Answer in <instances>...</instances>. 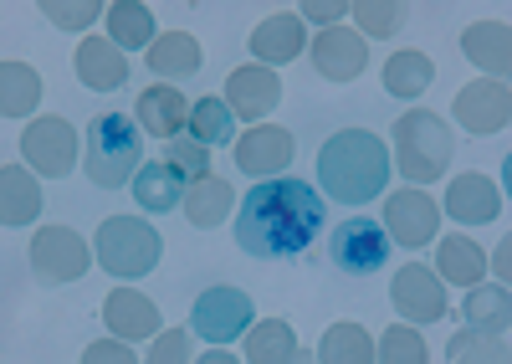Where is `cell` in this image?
Instances as JSON below:
<instances>
[{
	"label": "cell",
	"mask_w": 512,
	"mask_h": 364,
	"mask_svg": "<svg viewBox=\"0 0 512 364\" xmlns=\"http://www.w3.org/2000/svg\"><path fill=\"white\" fill-rule=\"evenodd\" d=\"M323 226V200L303 180H267L251 185L236 216V241L251 257H297L313 247V236Z\"/></svg>",
	"instance_id": "1"
},
{
	"label": "cell",
	"mask_w": 512,
	"mask_h": 364,
	"mask_svg": "<svg viewBox=\"0 0 512 364\" xmlns=\"http://www.w3.org/2000/svg\"><path fill=\"white\" fill-rule=\"evenodd\" d=\"M318 185L338 206H364L390 185V149L369 129H338L318 154Z\"/></svg>",
	"instance_id": "2"
},
{
	"label": "cell",
	"mask_w": 512,
	"mask_h": 364,
	"mask_svg": "<svg viewBox=\"0 0 512 364\" xmlns=\"http://www.w3.org/2000/svg\"><path fill=\"white\" fill-rule=\"evenodd\" d=\"M144 129H134L128 113H98L88 129V180L103 190H123L144 170Z\"/></svg>",
	"instance_id": "3"
},
{
	"label": "cell",
	"mask_w": 512,
	"mask_h": 364,
	"mask_svg": "<svg viewBox=\"0 0 512 364\" xmlns=\"http://www.w3.org/2000/svg\"><path fill=\"white\" fill-rule=\"evenodd\" d=\"M395 159H400V175L415 180V185H431L446 175L451 165V129H446V118L436 113H425V108H410L395 118Z\"/></svg>",
	"instance_id": "4"
},
{
	"label": "cell",
	"mask_w": 512,
	"mask_h": 364,
	"mask_svg": "<svg viewBox=\"0 0 512 364\" xmlns=\"http://www.w3.org/2000/svg\"><path fill=\"white\" fill-rule=\"evenodd\" d=\"M159 231L139 216H108L93 236V257L103 262V272L113 277H144L159 267Z\"/></svg>",
	"instance_id": "5"
},
{
	"label": "cell",
	"mask_w": 512,
	"mask_h": 364,
	"mask_svg": "<svg viewBox=\"0 0 512 364\" xmlns=\"http://www.w3.org/2000/svg\"><path fill=\"white\" fill-rule=\"evenodd\" d=\"M88 262H93V252L72 226H41L31 236V267L41 282H77L88 272Z\"/></svg>",
	"instance_id": "6"
},
{
	"label": "cell",
	"mask_w": 512,
	"mask_h": 364,
	"mask_svg": "<svg viewBox=\"0 0 512 364\" xmlns=\"http://www.w3.org/2000/svg\"><path fill=\"white\" fill-rule=\"evenodd\" d=\"M251 298L241 293V288H205L200 298H195V334L200 339H210V344H231V339H241L246 329H251Z\"/></svg>",
	"instance_id": "7"
},
{
	"label": "cell",
	"mask_w": 512,
	"mask_h": 364,
	"mask_svg": "<svg viewBox=\"0 0 512 364\" xmlns=\"http://www.w3.org/2000/svg\"><path fill=\"white\" fill-rule=\"evenodd\" d=\"M384 226H390V241L420 252L425 241H436V226H441V206L425 190H395L384 200Z\"/></svg>",
	"instance_id": "8"
},
{
	"label": "cell",
	"mask_w": 512,
	"mask_h": 364,
	"mask_svg": "<svg viewBox=\"0 0 512 364\" xmlns=\"http://www.w3.org/2000/svg\"><path fill=\"white\" fill-rule=\"evenodd\" d=\"M21 154H26L31 170L57 180L77 165V134H72L67 118H36V124H26V134H21Z\"/></svg>",
	"instance_id": "9"
},
{
	"label": "cell",
	"mask_w": 512,
	"mask_h": 364,
	"mask_svg": "<svg viewBox=\"0 0 512 364\" xmlns=\"http://www.w3.org/2000/svg\"><path fill=\"white\" fill-rule=\"evenodd\" d=\"M384 257H390V231H384L379 221L354 216V221L338 226V236H333V262L344 267V272L369 277V272L384 267Z\"/></svg>",
	"instance_id": "10"
},
{
	"label": "cell",
	"mask_w": 512,
	"mask_h": 364,
	"mask_svg": "<svg viewBox=\"0 0 512 364\" xmlns=\"http://www.w3.org/2000/svg\"><path fill=\"white\" fill-rule=\"evenodd\" d=\"M456 118H461V129H472V134H497L507 129V118H512V93L502 77H482V83H466L456 93Z\"/></svg>",
	"instance_id": "11"
},
{
	"label": "cell",
	"mask_w": 512,
	"mask_h": 364,
	"mask_svg": "<svg viewBox=\"0 0 512 364\" xmlns=\"http://www.w3.org/2000/svg\"><path fill=\"white\" fill-rule=\"evenodd\" d=\"M277 103H282V83H277L272 67L251 62V67H236L226 77V108L236 118H251V129H256V118H267Z\"/></svg>",
	"instance_id": "12"
},
{
	"label": "cell",
	"mask_w": 512,
	"mask_h": 364,
	"mask_svg": "<svg viewBox=\"0 0 512 364\" xmlns=\"http://www.w3.org/2000/svg\"><path fill=\"white\" fill-rule=\"evenodd\" d=\"M390 303L410 318V323H436L446 318V293H441V277L431 267H400L390 282Z\"/></svg>",
	"instance_id": "13"
},
{
	"label": "cell",
	"mask_w": 512,
	"mask_h": 364,
	"mask_svg": "<svg viewBox=\"0 0 512 364\" xmlns=\"http://www.w3.org/2000/svg\"><path fill=\"white\" fill-rule=\"evenodd\" d=\"M236 165L246 175H256V180H277L292 165V134L277 129V124L251 129L246 139H236Z\"/></svg>",
	"instance_id": "14"
},
{
	"label": "cell",
	"mask_w": 512,
	"mask_h": 364,
	"mask_svg": "<svg viewBox=\"0 0 512 364\" xmlns=\"http://www.w3.org/2000/svg\"><path fill=\"white\" fill-rule=\"evenodd\" d=\"M190 124V98L175 83H154L139 93V129L154 139H175Z\"/></svg>",
	"instance_id": "15"
},
{
	"label": "cell",
	"mask_w": 512,
	"mask_h": 364,
	"mask_svg": "<svg viewBox=\"0 0 512 364\" xmlns=\"http://www.w3.org/2000/svg\"><path fill=\"white\" fill-rule=\"evenodd\" d=\"M364 42L354 31H344V26H328L318 42H313V67L328 77V83H354V77L364 72Z\"/></svg>",
	"instance_id": "16"
},
{
	"label": "cell",
	"mask_w": 512,
	"mask_h": 364,
	"mask_svg": "<svg viewBox=\"0 0 512 364\" xmlns=\"http://www.w3.org/2000/svg\"><path fill=\"white\" fill-rule=\"evenodd\" d=\"M446 211H451L456 221H472V226L497 221V216H502V190H497L487 175H456L451 190H446Z\"/></svg>",
	"instance_id": "17"
},
{
	"label": "cell",
	"mask_w": 512,
	"mask_h": 364,
	"mask_svg": "<svg viewBox=\"0 0 512 364\" xmlns=\"http://www.w3.org/2000/svg\"><path fill=\"white\" fill-rule=\"evenodd\" d=\"M461 52L472 57L482 72H502V83H507V67H512V31L507 21H472L461 31Z\"/></svg>",
	"instance_id": "18"
},
{
	"label": "cell",
	"mask_w": 512,
	"mask_h": 364,
	"mask_svg": "<svg viewBox=\"0 0 512 364\" xmlns=\"http://www.w3.org/2000/svg\"><path fill=\"white\" fill-rule=\"evenodd\" d=\"M103 318H108V329L118 339H149L159 329V308L134 288H113L108 303H103Z\"/></svg>",
	"instance_id": "19"
},
{
	"label": "cell",
	"mask_w": 512,
	"mask_h": 364,
	"mask_svg": "<svg viewBox=\"0 0 512 364\" xmlns=\"http://www.w3.org/2000/svg\"><path fill=\"white\" fill-rule=\"evenodd\" d=\"M77 77L88 88L108 93V88H123L128 83V62L113 42H103V36H88V42L77 47Z\"/></svg>",
	"instance_id": "20"
},
{
	"label": "cell",
	"mask_w": 512,
	"mask_h": 364,
	"mask_svg": "<svg viewBox=\"0 0 512 364\" xmlns=\"http://www.w3.org/2000/svg\"><path fill=\"white\" fill-rule=\"evenodd\" d=\"M251 52L262 67H277V62H297L303 52V16H272L251 31Z\"/></svg>",
	"instance_id": "21"
},
{
	"label": "cell",
	"mask_w": 512,
	"mask_h": 364,
	"mask_svg": "<svg viewBox=\"0 0 512 364\" xmlns=\"http://www.w3.org/2000/svg\"><path fill=\"white\" fill-rule=\"evenodd\" d=\"M149 67L164 77V83L195 77L200 72V42L190 31H164V36H154V47H149Z\"/></svg>",
	"instance_id": "22"
},
{
	"label": "cell",
	"mask_w": 512,
	"mask_h": 364,
	"mask_svg": "<svg viewBox=\"0 0 512 364\" xmlns=\"http://www.w3.org/2000/svg\"><path fill=\"white\" fill-rule=\"evenodd\" d=\"M134 200L144 211H175L180 200H185V175L169 165V159H159V165H144L139 175H134Z\"/></svg>",
	"instance_id": "23"
},
{
	"label": "cell",
	"mask_w": 512,
	"mask_h": 364,
	"mask_svg": "<svg viewBox=\"0 0 512 364\" xmlns=\"http://www.w3.org/2000/svg\"><path fill=\"white\" fill-rule=\"evenodd\" d=\"M466 323L482 334H502L507 339V323H512V298H507V282H472V293H466Z\"/></svg>",
	"instance_id": "24"
},
{
	"label": "cell",
	"mask_w": 512,
	"mask_h": 364,
	"mask_svg": "<svg viewBox=\"0 0 512 364\" xmlns=\"http://www.w3.org/2000/svg\"><path fill=\"white\" fill-rule=\"evenodd\" d=\"M231 185L221 180V175H205V180H195L190 190H185V216H190V226H200V231H216L221 221H226V211H231Z\"/></svg>",
	"instance_id": "25"
},
{
	"label": "cell",
	"mask_w": 512,
	"mask_h": 364,
	"mask_svg": "<svg viewBox=\"0 0 512 364\" xmlns=\"http://www.w3.org/2000/svg\"><path fill=\"white\" fill-rule=\"evenodd\" d=\"M36 211H41V185L26 170L6 165L0 170V226H26L36 221Z\"/></svg>",
	"instance_id": "26"
},
{
	"label": "cell",
	"mask_w": 512,
	"mask_h": 364,
	"mask_svg": "<svg viewBox=\"0 0 512 364\" xmlns=\"http://www.w3.org/2000/svg\"><path fill=\"white\" fill-rule=\"evenodd\" d=\"M436 267L446 282H456V288H472V282H482L487 272V257L472 236H441V247H436Z\"/></svg>",
	"instance_id": "27"
},
{
	"label": "cell",
	"mask_w": 512,
	"mask_h": 364,
	"mask_svg": "<svg viewBox=\"0 0 512 364\" xmlns=\"http://www.w3.org/2000/svg\"><path fill=\"white\" fill-rule=\"evenodd\" d=\"M231 129H236V113L226 108V98H216V93H210V98H195L190 103V124H185V134L195 139V144H231Z\"/></svg>",
	"instance_id": "28"
},
{
	"label": "cell",
	"mask_w": 512,
	"mask_h": 364,
	"mask_svg": "<svg viewBox=\"0 0 512 364\" xmlns=\"http://www.w3.org/2000/svg\"><path fill=\"white\" fill-rule=\"evenodd\" d=\"M36 103H41V77H36L26 62L6 57V62H0V113L21 118V113H31Z\"/></svg>",
	"instance_id": "29"
},
{
	"label": "cell",
	"mask_w": 512,
	"mask_h": 364,
	"mask_svg": "<svg viewBox=\"0 0 512 364\" xmlns=\"http://www.w3.org/2000/svg\"><path fill=\"white\" fill-rule=\"evenodd\" d=\"M431 77H436V62L425 57V52H400V57L384 62V93L420 98L425 88H431Z\"/></svg>",
	"instance_id": "30"
},
{
	"label": "cell",
	"mask_w": 512,
	"mask_h": 364,
	"mask_svg": "<svg viewBox=\"0 0 512 364\" xmlns=\"http://www.w3.org/2000/svg\"><path fill=\"white\" fill-rule=\"evenodd\" d=\"M246 359H251V364H287V359H297V334H292V323H282V318L256 323L251 339H246Z\"/></svg>",
	"instance_id": "31"
},
{
	"label": "cell",
	"mask_w": 512,
	"mask_h": 364,
	"mask_svg": "<svg viewBox=\"0 0 512 364\" xmlns=\"http://www.w3.org/2000/svg\"><path fill=\"white\" fill-rule=\"evenodd\" d=\"M108 31H113V47H154V16L139 0H113Z\"/></svg>",
	"instance_id": "32"
},
{
	"label": "cell",
	"mask_w": 512,
	"mask_h": 364,
	"mask_svg": "<svg viewBox=\"0 0 512 364\" xmlns=\"http://www.w3.org/2000/svg\"><path fill=\"white\" fill-rule=\"evenodd\" d=\"M318 354H323L328 364H338V359H344V364H374V359H379V354H374V339L359 329V323H338V329H328Z\"/></svg>",
	"instance_id": "33"
},
{
	"label": "cell",
	"mask_w": 512,
	"mask_h": 364,
	"mask_svg": "<svg viewBox=\"0 0 512 364\" xmlns=\"http://www.w3.org/2000/svg\"><path fill=\"white\" fill-rule=\"evenodd\" d=\"M379 359H390V364H425V339L415 329H384L379 344H374Z\"/></svg>",
	"instance_id": "34"
},
{
	"label": "cell",
	"mask_w": 512,
	"mask_h": 364,
	"mask_svg": "<svg viewBox=\"0 0 512 364\" xmlns=\"http://www.w3.org/2000/svg\"><path fill=\"white\" fill-rule=\"evenodd\" d=\"M451 359H456V364H466V359H492V364H502V359H507V344H502V334L472 329V334H456V339H451Z\"/></svg>",
	"instance_id": "35"
},
{
	"label": "cell",
	"mask_w": 512,
	"mask_h": 364,
	"mask_svg": "<svg viewBox=\"0 0 512 364\" xmlns=\"http://www.w3.org/2000/svg\"><path fill=\"white\" fill-rule=\"evenodd\" d=\"M169 165H175L185 180H205L210 175V149L195 144L190 134H175V139H169Z\"/></svg>",
	"instance_id": "36"
},
{
	"label": "cell",
	"mask_w": 512,
	"mask_h": 364,
	"mask_svg": "<svg viewBox=\"0 0 512 364\" xmlns=\"http://www.w3.org/2000/svg\"><path fill=\"white\" fill-rule=\"evenodd\" d=\"M354 16H359V26H364L369 36H395V31H400V6H379V0H359Z\"/></svg>",
	"instance_id": "37"
},
{
	"label": "cell",
	"mask_w": 512,
	"mask_h": 364,
	"mask_svg": "<svg viewBox=\"0 0 512 364\" xmlns=\"http://www.w3.org/2000/svg\"><path fill=\"white\" fill-rule=\"evenodd\" d=\"M41 16L57 21V26H88V21H98V0H82V6H62V0H47V6H41Z\"/></svg>",
	"instance_id": "38"
},
{
	"label": "cell",
	"mask_w": 512,
	"mask_h": 364,
	"mask_svg": "<svg viewBox=\"0 0 512 364\" xmlns=\"http://www.w3.org/2000/svg\"><path fill=\"white\" fill-rule=\"evenodd\" d=\"M185 354H190V334H185V329H175V334H159V344L149 349V359H154V364L185 359Z\"/></svg>",
	"instance_id": "39"
},
{
	"label": "cell",
	"mask_w": 512,
	"mask_h": 364,
	"mask_svg": "<svg viewBox=\"0 0 512 364\" xmlns=\"http://www.w3.org/2000/svg\"><path fill=\"white\" fill-rule=\"evenodd\" d=\"M82 359H88V364H103V359H134V349H123L118 339H103V344H93Z\"/></svg>",
	"instance_id": "40"
},
{
	"label": "cell",
	"mask_w": 512,
	"mask_h": 364,
	"mask_svg": "<svg viewBox=\"0 0 512 364\" xmlns=\"http://www.w3.org/2000/svg\"><path fill=\"white\" fill-rule=\"evenodd\" d=\"M303 16H344V6H333V0H308Z\"/></svg>",
	"instance_id": "41"
}]
</instances>
